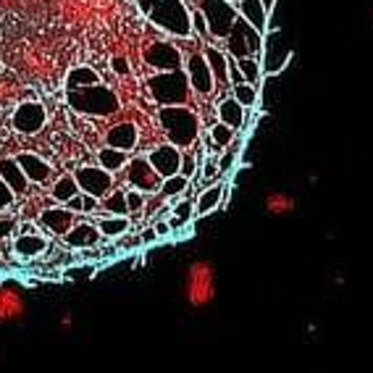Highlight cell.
Listing matches in <instances>:
<instances>
[{
    "label": "cell",
    "instance_id": "16",
    "mask_svg": "<svg viewBox=\"0 0 373 373\" xmlns=\"http://www.w3.org/2000/svg\"><path fill=\"white\" fill-rule=\"evenodd\" d=\"M40 223L42 229H48L53 236H66L71 232V226L77 223V213L69 210L66 205H53V208H45L40 213Z\"/></svg>",
    "mask_w": 373,
    "mask_h": 373
},
{
    "label": "cell",
    "instance_id": "10",
    "mask_svg": "<svg viewBox=\"0 0 373 373\" xmlns=\"http://www.w3.org/2000/svg\"><path fill=\"white\" fill-rule=\"evenodd\" d=\"M145 63L155 71H179L184 69V56L177 45H171L166 40H155L152 45L145 48Z\"/></svg>",
    "mask_w": 373,
    "mask_h": 373
},
{
    "label": "cell",
    "instance_id": "51",
    "mask_svg": "<svg viewBox=\"0 0 373 373\" xmlns=\"http://www.w3.org/2000/svg\"><path fill=\"white\" fill-rule=\"evenodd\" d=\"M263 3H265V8H268V11H271V8H274V6H276L279 0H263Z\"/></svg>",
    "mask_w": 373,
    "mask_h": 373
},
{
    "label": "cell",
    "instance_id": "19",
    "mask_svg": "<svg viewBox=\"0 0 373 373\" xmlns=\"http://www.w3.org/2000/svg\"><path fill=\"white\" fill-rule=\"evenodd\" d=\"M236 14L239 19H245L250 27L258 29L261 34L268 32V8H265V3L263 0H236Z\"/></svg>",
    "mask_w": 373,
    "mask_h": 373
},
{
    "label": "cell",
    "instance_id": "43",
    "mask_svg": "<svg viewBox=\"0 0 373 373\" xmlns=\"http://www.w3.org/2000/svg\"><path fill=\"white\" fill-rule=\"evenodd\" d=\"M111 71L116 77H129L132 74V66H129V61L124 56H113L111 58Z\"/></svg>",
    "mask_w": 373,
    "mask_h": 373
},
{
    "label": "cell",
    "instance_id": "33",
    "mask_svg": "<svg viewBox=\"0 0 373 373\" xmlns=\"http://www.w3.org/2000/svg\"><path fill=\"white\" fill-rule=\"evenodd\" d=\"M236 66L242 71V77H245V82L248 84H261L263 79V66H261V58H236Z\"/></svg>",
    "mask_w": 373,
    "mask_h": 373
},
{
    "label": "cell",
    "instance_id": "34",
    "mask_svg": "<svg viewBox=\"0 0 373 373\" xmlns=\"http://www.w3.org/2000/svg\"><path fill=\"white\" fill-rule=\"evenodd\" d=\"M100 208H105L111 216H126L129 213V205H126V192L124 190H111V194L103 197Z\"/></svg>",
    "mask_w": 373,
    "mask_h": 373
},
{
    "label": "cell",
    "instance_id": "24",
    "mask_svg": "<svg viewBox=\"0 0 373 373\" xmlns=\"http://www.w3.org/2000/svg\"><path fill=\"white\" fill-rule=\"evenodd\" d=\"M203 56H205L208 66H210V71H213L216 84L229 87V56L223 53L221 48H216V45H208L205 50H203Z\"/></svg>",
    "mask_w": 373,
    "mask_h": 373
},
{
    "label": "cell",
    "instance_id": "44",
    "mask_svg": "<svg viewBox=\"0 0 373 373\" xmlns=\"http://www.w3.org/2000/svg\"><path fill=\"white\" fill-rule=\"evenodd\" d=\"M229 84H232V87H236V84H245V77H242V71H239V66H236L234 58L229 61Z\"/></svg>",
    "mask_w": 373,
    "mask_h": 373
},
{
    "label": "cell",
    "instance_id": "45",
    "mask_svg": "<svg viewBox=\"0 0 373 373\" xmlns=\"http://www.w3.org/2000/svg\"><path fill=\"white\" fill-rule=\"evenodd\" d=\"M100 210V200L92 194H82V213H97Z\"/></svg>",
    "mask_w": 373,
    "mask_h": 373
},
{
    "label": "cell",
    "instance_id": "15",
    "mask_svg": "<svg viewBox=\"0 0 373 373\" xmlns=\"http://www.w3.org/2000/svg\"><path fill=\"white\" fill-rule=\"evenodd\" d=\"M148 161H150V166L161 174V179H168V177H177V174H179L181 150L177 145H171V142H163V145H158V148H152V150L148 152Z\"/></svg>",
    "mask_w": 373,
    "mask_h": 373
},
{
    "label": "cell",
    "instance_id": "53",
    "mask_svg": "<svg viewBox=\"0 0 373 373\" xmlns=\"http://www.w3.org/2000/svg\"><path fill=\"white\" fill-rule=\"evenodd\" d=\"M232 3H236V0H232Z\"/></svg>",
    "mask_w": 373,
    "mask_h": 373
},
{
    "label": "cell",
    "instance_id": "50",
    "mask_svg": "<svg viewBox=\"0 0 373 373\" xmlns=\"http://www.w3.org/2000/svg\"><path fill=\"white\" fill-rule=\"evenodd\" d=\"M71 323H74V321H71V316H69V313H63V318H61V329H71Z\"/></svg>",
    "mask_w": 373,
    "mask_h": 373
},
{
    "label": "cell",
    "instance_id": "41",
    "mask_svg": "<svg viewBox=\"0 0 373 373\" xmlns=\"http://www.w3.org/2000/svg\"><path fill=\"white\" fill-rule=\"evenodd\" d=\"M16 203V194L8 190V184L0 179V213H6V210H11Z\"/></svg>",
    "mask_w": 373,
    "mask_h": 373
},
{
    "label": "cell",
    "instance_id": "36",
    "mask_svg": "<svg viewBox=\"0 0 373 373\" xmlns=\"http://www.w3.org/2000/svg\"><path fill=\"white\" fill-rule=\"evenodd\" d=\"M234 134H236L234 129H232V126H226V124H221V121L210 126V139H213V148H216V150H226V148H229V145L236 139Z\"/></svg>",
    "mask_w": 373,
    "mask_h": 373
},
{
    "label": "cell",
    "instance_id": "38",
    "mask_svg": "<svg viewBox=\"0 0 373 373\" xmlns=\"http://www.w3.org/2000/svg\"><path fill=\"white\" fill-rule=\"evenodd\" d=\"M16 232H19V221H16L14 216H0V242H6V239H11V236H16Z\"/></svg>",
    "mask_w": 373,
    "mask_h": 373
},
{
    "label": "cell",
    "instance_id": "12",
    "mask_svg": "<svg viewBox=\"0 0 373 373\" xmlns=\"http://www.w3.org/2000/svg\"><path fill=\"white\" fill-rule=\"evenodd\" d=\"M184 71H187V79L192 92H197L200 97H210L216 92V79H213V71L208 66V61L203 53H192L184 61Z\"/></svg>",
    "mask_w": 373,
    "mask_h": 373
},
{
    "label": "cell",
    "instance_id": "2",
    "mask_svg": "<svg viewBox=\"0 0 373 373\" xmlns=\"http://www.w3.org/2000/svg\"><path fill=\"white\" fill-rule=\"evenodd\" d=\"M158 124L166 132V139L179 150H190L200 139V119L187 105H166L158 108Z\"/></svg>",
    "mask_w": 373,
    "mask_h": 373
},
{
    "label": "cell",
    "instance_id": "25",
    "mask_svg": "<svg viewBox=\"0 0 373 373\" xmlns=\"http://www.w3.org/2000/svg\"><path fill=\"white\" fill-rule=\"evenodd\" d=\"M294 208H297V200L290 192H284V190H274V192L265 194V213L274 216V219L292 216Z\"/></svg>",
    "mask_w": 373,
    "mask_h": 373
},
{
    "label": "cell",
    "instance_id": "49",
    "mask_svg": "<svg viewBox=\"0 0 373 373\" xmlns=\"http://www.w3.org/2000/svg\"><path fill=\"white\" fill-rule=\"evenodd\" d=\"M16 234H37L34 232V223H21V232H16Z\"/></svg>",
    "mask_w": 373,
    "mask_h": 373
},
{
    "label": "cell",
    "instance_id": "26",
    "mask_svg": "<svg viewBox=\"0 0 373 373\" xmlns=\"http://www.w3.org/2000/svg\"><path fill=\"white\" fill-rule=\"evenodd\" d=\"M245 111H248V108H242L234 97H223L221 103H219V108H216V113H219V121H221V124H226V126H232L234 132L245 126Z\"/></svg>",
    "mask_w": 373,
    "mask_h": 373
},
{
    "label": "cell",
    "instance_id": "4",
    "mask_svg": "<svg viewBox=\"0 0 373 373\" xmlns=\"http://www.w3.org/2000/svg\"><path fill=\"white\" fill-rule=\"evenodd\" d=\"M148 92L158 103V108H166V105H184L190 103V79H187V71H155L148 77Z\"/></svg>",
    "mask_w": 373,
    "mask_h": 373
},
{
    "label": "cell",
    "instance_id": "18",
    "mask_svg": "<svg viewBox=\"0 0 373 373\" xmlns=\"http://www.w3.org/2000/svg\"><path fill=\"white\" fill-rule=\"evenodd\" d=\"M137 142H139V132H137V124H132V121L113 124L111 129H108V134H105V145H108V148H116V150H124V152L134 150Z\"/></svg>",
    "mask_w": 373,
    "mask_h": 373
},
{
    "label": "cell",
    "instance_id": "31",
    "mask_svg": "<svg viewBox=\"0 0 373 373\" xmlns=\"http://www.w3.org/2000/svg\"><path fill=\"white\" fill-rule=\"evenodd\" d=\"M232 97H234L242 108H255L258 100H261V90H258L255 84H248V82L236 84V87H232Z\"/></svg>",
    "mask_w": 373,
    "mask_h": 373
},
{
    "label": "cell",
    "instance_id": "13",
    "mask_svg": "<svg viewBox=\"0 0 373 373\" xmlns=\"http://www.w3.org/2000/svg\"><path fill=\"white\" fill-rule=\"evenodd\" d=\"M45 124H48V111L37 100L19 103V108L14 111V119H11V126L21 134H37V132H42Z\"/></svg>",
    "mask_w": 373,
    "mask_h": 373
},
{
    "label": "cell",
    "instance_id": "27",
    "mask_svg": "<svg viewBox=\"0 0 373 373\" xmlns=\"http://www.w3.org/2000/svg\"><path fill=\"white\" fill-rule=\"evenodd\" d=\"M129 163V152L124 150H116V148H103L97 152V166L105 168L108 174H119L121 168H126Z\"/></svg>",
    "mask_w": 373,
    "mask_h": 373
},
{
    "label": "cell",
    "instance_id": "32",
    "mask_svg": "<svg viewBox=\"0 0 373 373\" xmlns=\"http://www.w3.org/2000/svg\"><path fill=\"white\" fill-rule=\"evenodd\" d=\"M192 219H194V205L190 200H179L177 205L171 208V221H168V226L171 229H179V226L192 223Z\"/></svg>",
    "mask_w": 373,
    "mask_h": 373
},
{
    "label": "cell",
    "instance_id": "52",
    "mask_svg": "<svg viewBox=\"0 0 373 373\" xmlns=\"http://www.w3.org/2000/svg\"><path fill=\"white\" fill-rule=\"evenodd\" d=\"M0 265H3V252H0Z\"/></svg>",
    "mask_w": 373,
    "mask_h": 373
},
{
    "label": "cell",
    "instance_id": "20",
    "mask_svg": "<svg viewBox=\"0 0 373 373\" xmlns=\"http://www.w3.org/2000/svg\"><path fill=\"white\" fill-rule=\"evenodd\" d=\"M100 229H97V223H90V221H77L71 226V232L63 236V242L69 245L71 250H87V248H95L97 242H100Z\"/></svg>",
    "mask_w": 373,
    "mask_h": 373
},
{
    "label": "cell",
    "instance_id": "22",
    "mask_svg": "<svg viewBox=\"0 0 373 373\" xmlns=\"http://www.w3.org/2000/svg\"><path fill=\"white\" fill-rule=\"evenodd\" d=\"M223 197H226V184H223V181H216V184L205 187L203 192L197 194V203H194V219H197V216H208V213H213V210H219V208L223 205Z\"/></svg>",
    "mask_w": 373,
    "mask_h": 373
},
{
    "label": "cell",
    "instance_id": "7",
    "mask_svg": "<svg viewBox=\"0 0 373 373\" xmlns=\"http://www.w3.org/2000/svg\"><path fill=\"white\" fill-rule=\"evenodd\" d=\"M197 8L205 16L210 37H216L221 42L232 34L236 19H239L236 3H232V0H197Z\"/></svg>",
    "mask_w": 373,
    "mask_h": 373
},
{
    "label": "cell",
    "instance_id": "6",
    "mask_svg": "<svg viewBox=\"0 0 373 373\" xmlns=\"http://www.w3.org/2000/svg\"><path fill=\"white\" fill-rule=\"evenodd\" d=\"M294 58L290 40L284 34L281 27H268V32L263 34V53H261V66L263 74L268 77H279L281 71L290 66V61Z\"/></svg>",
    "mask_w": 373,
    "mask_h": 373
},
{
    "label": "cell",
    "instance_id": "30",
    "mask_svg": "<svg viewBox=\"0 0 373 373\" xmlns=\"http://www.w3.org/2000/svg\"><path fill=\"white\" fill-rule=\"evenodd\" d=\"M100 234L108 236V239H116V236H124L129 229H132V221L126 216H103L100 223H97Z\"/></svg>",
    "mask_w": 373,
    "mask_h": 373
},
{
    "label": "cell",
    "instance_id": "5",
    "mask_svg": "<svg viewBox=\"0 0 373 373\" xmlns=\"http://www.w3.org/2000/svg\"><path fill=\"white\" fill-rule=\"evenodd\" d=\"M71 111L84 113V116H113L121 108V100L105 84H92L82 90H66Z\"/></svg>",
    "mask_w": 373,
    "mask_h": 373
},
{
    "label": "cell",
    "instance_id": "42",
    "mask_svg": "<svg viewBox=\"0 0 373 373\" xmlns=\"http://www.w3.org/2000/svg\"><path fill=\"white\" fill-rule=\"evenodd\" d=\"M145 197H148V194H142L139 190H129V192H126V205H129V213H139L142 205H145Z\"/></svg>",
    "mask_w": 373,
    "mask_h": 373
},
{
    "label": "cell",
    "instance_id": "47",
    "mask_svg": "<svg viewBox=\"0 0 373 373\" xmlns=\"http://www.w3.org/2000/svg\"><path fill=\"white\" fill-rule=\"evenodd\" d=\"M66 208H69V210H74V213H82V192L77 194V197H71L69 203H66Z\"/></svg>",
    "mask_w": 373,
    "mask_h": 373
},
{
    "label": "cell",
    "instance_id": "11",
    "mask_svg": "<svg viewBox=\"0 0 373 373\" xmlns=\"http://www.w3.org/2000/svg\"><path fill=\"white\" fill-rule=\"evenodd\" d=\"M74 179L79 184V192L92 194L97 200H103L113 190V174L100 166H79L74 171Z\"/></svg>",
    "mask_w": 373,
    "mask_h": 373
},
{
    "label": "cell",
    "instance_id": "46",
    "mask_svg": "<svg viewBox=\"0 0 373 373\" xmlns=\"http://www.w3.org/2000/svg\"><path fill=\"white\" fill-rule=\"evenodd\" d=\"M152 229H155V234H158V236L171 234V226H168V221H155V226H152Z\"/></svg>",
    "mask_w": 373,
    "mask_h": 373
},
{
    "label": "cell",
    "instance_id": "48",
    "mask_svg": "<svg viewBox=\"0 0 373 373\" xmlns=\"http://www.w3.org/2000/svg\"><path fill=\"white\" fill-rule=\"evenodd\" d=\"M158 239V234H155V229H148L145 234H142V245H152Z\"/></svg>",
    "mask_w": 373,
    "mask_h": 373
},
{
    "label": "cell",
    "instance_id": "1",
    "mask_svg": "<svg viewBox=\"0 0 373 373\" xmlns=\"http://www.w3.org/2000/svg\"><path fill=\"white\" fill-rule=\"evenodd\" d=\"M137 8L152 27L163 29L171 37L192 34V11L184 0H137Z\"/></svg>",
    "mask_w": 373,
    "mask_h": 373
},
{
    "label": "cell",
    "instance_id": "40",
    "mask_svg": "<svg viewBox=\"0 0 373 373\" xmlns=\"http://www.w3.org/2000/svg\"><path fill=\"white\" fill-rule=\"evenodd\" d=\"M192 32L200 37V40H205L208 34V21H205V16H203V11L200 8H192Z\"/></svg>",
    "mask_w": 373,
    "mask_h": 373
},
{
    "label": "cell",
    "instance_id": "21",
    "mask_svg": "<svg viewBox=\"0 0 373 373\" xmlns=\"http://www.w3.org/2000/svg\"><path fill=\"white\" fill-rule=\"evenodd\" d=\"M0 179L8 184V190L16 194V197H24L29 192V179L24 177L21 166L16 163V158H0Z\"/></svg>",
    "mask_w": 373,
    "mask_h": 373
},
{
    "label": "cell",
    "instance_id": "17",
    "mask_svg": "<svg viewBox=\"0 0 373 373\" xmlns=\"http://www.w3.org/2000/svg\"><path fill=\"white\" fill-rule=\"evenodd\" d=\"M16 163L21 166L29 184H45V181L53 177V166H50L45 158L34 155V152H19V155H16Z\"/></svg>",
    "mask_w": 373,
    "mask_h": 373
},
{
    "label": "cell",
    "instance_id": "9",
    "mask_svg": "<svg viewBox=\"0 0 373 373\" xmlns=\"http://www.w3.org/2000/svg\"><path fill=\"white\" fill-rule=\"evenodd\" d=\"M126 181H129V187H134L139 190L142 194H158L161 192V174L150 166V161L142 155V158H132L129 163H126Z\"/></svg>",
    "mask_w": 373,
    "mask_h": 373
},
{
    "label": "cell",
    "instance_id": "14",
    "mask_svg": "<svg viewBox=\"0 0 373 373\" xmlns=\"http://www.w3.org/2000/svg\"><path fill=\"white\" fill-rule=\"evenodd\" d=\"M27 313V297L21 287H16L14 281L0 284V326L14 323Z\"/></svg>",
    "mask_w": 373,
    "mask_h": 373
},
{
    "label": "cell",
    "instance_id": "23",
    "mask_svg": "<svg viewBox=\"0 0 373 373\" xmlns=\"http://www.w3.org/2000/svg\"><path fill=\"white\" fill-rule=\"evenodd\" d=\"M11 250H14V255L24 258V261H29V258H40L42 252L48 250V239L40 234H16Z\"/></svg>",
    "mask_w": 373,
    "mask_h": 373
},
{
    "label": "cell",
    "instance_id": "8",
    "mask_svg": "<svg viewBox=\"0 0 373 373\" xmlns=\"http://www.w3.org/2000/svg\"><path fill=\"white\" fill-rule=\"evenodd\" d=\"M226 48H229V56L234 58H261L263 53V34L258 29H252L245 19H236L232 34L226 37Z\"/></svg>",
    "mask_w": 373,
    "mask_h": 373
},
{
    "label": "cell",
    "instance_id": "29",
    "mask_svg": "<svg viewBox=\"0 0 373 373\" xmlns=\"http://www.w3.org/2000/svg\"><path fill=\"white\" fill-rule=\"evenodd\" d=\"M92 84H100V74L90 66H77L66 77V90H82V87H92Z\"/></svg>",
    "mask_w": 373,
    "mask_h": 373
},
{
    "label": "cell",
    "instance_id": "3",
    "mask_svg": "<svg viewBox=\"0 0 373 373\" xmlns=\"http://www.w3.org/2000/svg\"><path fill=\"white\" fill-rule=\"evenodd\" d=\"M219 294V276L210 261H192L184 274V300L192 310H203Z\"/></svg>",
    "mask_w": 373,
    "mask_h": 373
},
{
    "label": "cell",
    "instance_id": "37",
    "mask_svg": "<svg viewBox=\"0 0 373 373\" xmlns=\"http://www.w3.org/2000/svg\"><path fill=\"white\" fill-rule=\"evenodd\" d=\"M200 161H203V155H197L192 150H184L181 152V166H179V174L184 179H194V174L200 171Z\"/></svg>",
    "mask_w": 373,
    "mask_h": 373
},
{
    "label": "cell",
    "instance_id": "35",
    "mask_svg": "<svg viewBox=\"0 0 373 373\" xmlns=\"http://www.w3.org/2000/svg\"><path fill=\"white\" fill-rule=\"evenodd\" d=\"M190 190V179H184L181 174H177V177H168V179H163V184H161V197H166V200H174V197H179V194H184Z\"/></svg>",
    "mask_w": 373,
    "mask_h": 373
},
{
    "label": "cell",
    "instance_id": "28",
    "mask_svg": "<svg viewBox=\"0 0 373 373\" xmlns=\"http://www.w3.org/2000/svg\"><path fill=\"white\" fill-rule=\"evenodd\" d=\"M50 194H53V200L58 205H66L71 197H77L79 194V184L74 179V174H63L61 179H56V184L50 187Z\"/></svg>",
    "mask_w": 373,
    "mask_h": 373
},
{
    "label": "cell",
    "instance_id": "39",
    "mask_svg": "<svg viewBox=\"0 0 373 373\" xmlns=\"http://www.w3.org/2000/svg\"><path fill=\"white\" fill-rule=\"evenodd\" d=\"M200 168H203V181H205V184H216L213 179L219 177V161H216V158H205V155H203Z\"/></svg>",
    "mask_w": 373,
    "mask_h": 373
}]
</instances>
